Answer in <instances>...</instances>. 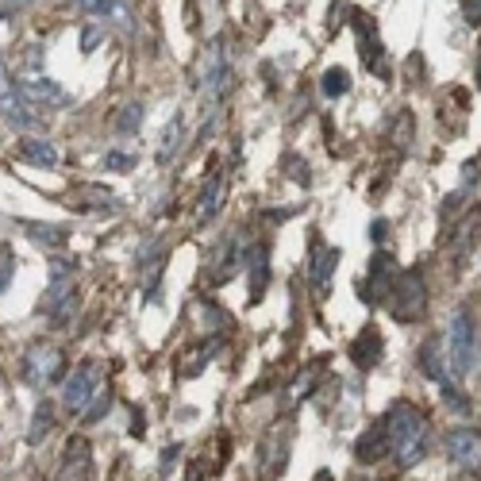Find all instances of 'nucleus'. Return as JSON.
<instances>
[{
  "label": "nucleus",
  "mask_w": 481,
  "mask_h": 481,
  "mask_svg": "<svg viewBox=\"0 0 481 481\" xmlns=\"http://www.w3.org/2000/svg\"><path fill=\"white\" fill-rule=\"evenodd\" d=\"M8 278H12V254H8V250H0V289L8 285Z\"/></svg>",
  "instance_id": "7c9ffc66"
},
{
  "label": "nucleus",
  "mask_w": 481,
  "mask_h": 481,
  "mask_svg": "<svg viewBox=\"0 0 481 481\" xmlns=\"http://www.w3.org/2000/svg\"><path fill=\"white\" fill-rule=\"evenodd\" d=\"M20 158L27 166H39V170H54L58 166V147L51 139H20Z\"/></svg>",
  "instance_id": "2eb2a0df"
},
{
  "label": "nucleus",
  "mask_w": 481,
  "mask_h": 481,
  "mask_svg": "<svg viewBox=\"0 0 481 481\" xmlns=\"http://www.w3.org/2000/svg\"><path fill=\"white\" fill-rule=\"evenodd\" d=\"M54 424V408L46 405V400H39V408H35V424H31V431H27V439L31 443H39L43 436H46V427Z\"/></svg>",
  "instance_id": "a878e982"
},
{
  "label": "nucleus",
  "mask_w": 481,
  "mask_h": 481,
  "mask_svg": "<svg viewBox=\"0 0 481 481\" xmlns=\"http://www.w3.org/2000/svg\"><path fill=\"white\" fill-rule=\"evenodd\" d=\"M335 262H339V250L324 247V243H312V289H316V293H328Z\"/></svg>",
  "instance_id": "ddd939ff"
},
{
  "label": "nucleus",
  "mask_w": 481,
  "mask_h": 481,
  "mask_svg": "<svg viewBox=\"0 0 481 481\" xmlns=\"http://www.w3.org/2000/svg\"><path fill=\"white\" fill-rule=\"evenodd\" d=\"M189 481H201V470H192V474H189Z\"/></svg>",
  "instance_id": "c9c22d12"
},
{
  "label": "nucleus",
  "mask_w": 481,
  "mask_h": 481,
  "mask_svg": "<svg viewBox=\"0 0 481 481\" xmlns=\"http://www.w3.org/2000/svg\"><path fill=\"white\" fill-rule=\"evenodd\" d=\"M289 424L285 427H278L274 436H270L266 443H262V470H266V477H278L281 474V466H285V458H289Z\"/></svg>",
  "instance_id": "9b49d317"
},
{
  "label": "nucleus",
  "mask_w": 481,
  "mask_h": 481,
  "mask_svg": "<svg viewBox=\"0 0 481 481\" xmlns=\"http://www.w3.org/2000/svg\"><path fill=\"white\" fill-rule=\"evenodd\" d=\"M66 362H62V350L58 347H46V343H35L24 355V381H31L35 389H46L51 381L62 378Z\"/></svg>",
  "instance_id": "39448f33"
},
{
  "label": "nucleus",
  "mask_w": 481,
  "mask_h": 481,
  "mask_svg": "<svg viewBox=\"0 0 481 481\" xmlns=\"http://www.w3.org/2000/svg\"><path fill=\"white\" fill-rule=\"evenodd\" d=\"M285 166H289V178L300 182V185H309V166H304L300 158H285Z\"/></svg>",
  "instance_id": "c756f323"
},
{
  "label": "nucleus",
  "mask_w": 481,
  "mask_h": 481,
  "mask_svg": "<svg viewBox=\"0 0 481 481\" xmlns=\"http://www.w3.org/2000/svg\"><path fill=\"white\" fill-rule=\"evenodd\" d=\"M85 458H89V443L85 439H70V455H66V466H62L58 481H77V474L85 470Z\"/></svg>",
  "instance_id": "5701e85b"
},
{
  "label": "nucleus",
  "mask_w": 481,
  "mask_h": 481,
  "mask_svg": "<svg viewBox=\"0 0 481 481\" xmlns=\"http://www.w3.org/2000/svg\"><path fill=\"white\" fill-rule=\"evenodd\" d=\"M389 312H393V319H400V324L420 319V312H424V278L416 274V270L397 278L393 293H389Z\"/></svg>",
  "instance_id": "20e7f679"
},
{
  "label": "nucleus",
  "mask_w": 481,
  "mask_h": 481,
  "mask_svg": "<svg viewBox=\"0 0 481 481\" xmlns=\"http://www.w3.org/2000/svg\"><path fill=\"white\" fill-rule=\"evenodd\" d=\"M355 35L362 39V62L370 70H378L381 74V43H378V31H374V24H370V15H355Z\"/></svg>",
  "instance_id": "6ab92c4d"
},
{
  "label": "nucleus",
  "mask_w": 481,
  "mask_h": 481,
  "mask_svg": "<svg viewBox=\"0 0 481 481\" xmlns=\"http://www.w3.org/2000/svg\"><path fill=\"white\" fill-rule=\"evenodd\" d=\"M350 358H355L358 370H374L378 358H381V331H378V328L358 331L355 347H350Z\"/></svg>",
  "instance_id": "dca6fc26"
},
{
  "label": "nucleus",
  "mask_w": 481,
  "mask_h": 481,
  "mask_svg": "<svg viewBox=\"0 0 481 481\" xmlns=\"http://www.w3.org/2000/svg\"><path fill=\"white\" fill-rule=\"evenodd\" d=\"M173 458H178V447H166V455H162V470L170 466V462H173Z\"/></svg>",
  "instance_id": "72a5a7b5"
},
{
  "label": "nucleus",
  "mask_w": 481,
  "mask_h": 481,
  "mask_svg": "<svg viewBox=\"0 0 481 481\" xmlns=\"http://www.w3.org/2000/svg\"><path fill=\"white\" fill-rule=\"evenodd\" d=\"M104 166H108L112 173H123V170H132V166H135V158H132V154H123V151H112V154L104 158Z\"/></svg>",
  "instance_id": "cd10ccee"
},
{
  "label": "nucleus",
  "mask_w": 481,
  "mask_h": 481,
  "mask_svg": "<svg viewBox=\"0 0 481 481\" xmlns=\"http://www.w3.org/2000/svg\"><path fill=\"white\" fill-rule=\"evenodd\" d=\"M182 142H185V120L182 116H173L170 123H166V132H162V139H158V151H154V158H158V166H170L173 158H178V151H182Z\"/></svg>",
  "instance_id": "f3484780"
},
{
  "label": "nucleus",
  "mask_w": 481,
  "mask_h": 481,
  "mask_svg": "<svg viewBox=\"0 0 481 481\" xmlns=\"http://www.w3.org/2000/svg\"><path fill=\"white\" fill-rule=\"evenodd\" d=\"M231 89V62H228V51H223V43H208V51L201 58V101L208 108H216L223 96Z\"/></svg>",
  "instance_id": "7ed1b4c3"
},
{
  "label": "nucleus",
  "mask_w": 481,
  "mask_h": 481,
  "mask_svg": "<svg viewBox=\"0 0 481 481\" xmlns=\"http://www.w3.org/2000/svg\"><path fill=\"white\" fill-rule=\"evenodd\" d=\"M20 89H24V96L31 104H66L70 101L66 89H62L58 82H51V77H24Z\"/></svg>",
  "instance_id": "f8f14e48"
},
{
  "label": "nucleus",
  "mask_w": 481,
  "mask_h": 481,
  "mask_svg": "<svg viewBox=\"0 0 481 481\" xmlns=\"http://www.w3.org/2000/svg\"><path fill=\"white\" fill-rule=\"evenodd\" d=\"M108 400H112V397H108V389H101V393L93 397V405L85 408V424H96V420H101V416L108 412Z\"/></svg>",
  "instance_id": "bb28decb"
},
{
  "label": "nucleus",
  "mask_w": 481,
  "mask_h": 481,
  "mask_svg": "<svg viewBox=\"0 0 481 481\" xmlns=\"http://www.w3.org/2000/svg\"><path fill=\"white\" fill-rule=\"evenodd\" d=\"M101 389H104V385H101V370H96L93 362H85V366H77V370L70 374L62 400H66L70 412H85V408L93 405V397L101 393Z\"/></svg>",
  "instance_id": "423d86ee"
},
{
  "label": "nucleus",
  "mask_w": 481,
  "mask_h": 481,
  "mask_svg": "<svg viewBox=\"0 0 481 481\" xmlns=\"http://www.w3.org/2000/svg\"><path fill=\"white\" fill-rule=\"evenodd\" d=\"M316 481H335V477H331V474L324 470V474H316Z\"/></svg>",
  "instance_id": "f704fd0d"
},
{
  "label": "nucleus",
  "mask_w": 481,
  "mask_h": 481,
  "mask_svg": "<svg viewBox=\"0 0 481 481\" xmlns=\"http://www.w3.org/2000/svg\"><path fill=\"white\" fill-rule=\"evenodd\" d=\"M393 285H397V278H393V259L378 254V259L370 262V278L362 281V300L366 304H378L381 297L393 293Z\"/></svg>",
  "instance_id": "1a4fd4ad"
},
{
  "label": "nucleus",
  "mask_w": 481,
  "mask_h": 481,
  "mask_svg": "<svg viewBox=\"0 0 481 481\" xmlns=\"http://www.w3.org/2000/svg\"><path fill=\"white\" fill-rule=\"evenodd\" d=\"M247 274H250V300L262 297V289L270 285V262H266V247H254L247 254Z\"/></svg>",
  "instance_id": "412c9836"
},
{
  "label": "nucleus",
  "mask_w": 481,
  "mask_h": 481,
  "mask_svg": "<svg viewBox=\"0 0 481 481\" xmlns=\"http://www.w3.org/2000/svg\"><path fill=\"white\" fill-rule=\"evenodd\" d=\"M447 370L455 378H466L477 366V331H474V316L466 309H458L447 324Z\"/></svg>",
  "instance_id": "f257e3e1"
},
{
  "label": "nucleus",
  "mask_w": 481,
  "mask_h": 481,
  "mask_svg": "<svg viewBox=\"0 0 481 481\" xmlns=\"http://www.w3.org/2000/svg\"><path fill=\"white\" fill-rule=\"evenodd\" d=\"M74 208H82V212H93V208H104V212H116L120 208V197L112 189H101V185H82L74 192Z\"/></svg>",
  "instance_id": "a211bd4d"
},
{
  "label": "nucleus",
  "mask_w": 481,
  "mask_h": 481,
  "mask_svg": "<svg viewBox=\"0 0 481 481\" xmlns=\"http://www.w3.org/2000/svg\"><path fill=\"white\" fill-rule=\"evenodd\" d=\"M0 116H5L12 127H20V132H35V127H43V120L35 116V104L24 96V89L12 77L5 58H0Z\"/></svg>",
  "instance_id": "f03ea898"
},
{
  "label": "nucleus",
  "mask_w": 481,
  "mask_h": 481,
  "mask_svg": "<svg viewBox=\"0 0 481 481\" xmlns=\"http://www.w3.org/2000/svg\"><path fill=\"white\" fill-rule=\"evenodd\" d=\"M466 20L477 27L481 24V0H466Z\"/></svg>",
  "instance_id": "2f4dec72"
},
{
  "label": "nucleus",
  "mask_w": 481,
  "mask_h": 481,
  "mask_svg": "<svg viewBox=\"0 0 481 481\" xmlns=\"http://www.w3.org/2000/svg\"><path fill=\"white\" fill-rule=\"evenodd\" d=\"M82 8L93 15V20H108L123 31H132V8L123 0H82Z\"/></svg>",
  "instance_id": "4468645a"
},
{
  "label": "nucleus",
  "mask_w": 481,
  "mask_h": 481,
  "mask_svg": "<svg viewBox=\"0 0 481 481\" xmlns=\"http://www.w3.org/2000/svg\"><path fill=\"white\" fill-rule=\"evenodd\" d=\"M31 0H0V15H12L15 8H27Z\"/></svg>",
  "instance_id": "473e14b6"
},
{
  "label": "nucleus",
  "mask_w": 481,
  "mask_h": 481,
  "mask_svg": "<svg viewBox=\"0 0 481 481\" xmlns=\"http://www.w3.org/2000/svg\"><path fill=\"white\" fill-rule=\"evenodd\" d=\"M424 455H427V436H424V431H420V436L400 439V443L393 447V458H397L400 470H412L416 462H424Z\"/></svg>",
  "instance_id": "aec40b11"
},
{
  "label": "nucleus",
  "mask_w": 481,
  "mask_h": 481,
  "mask_svg": "<svg viewBox=\"0 0 481 481\" xmlns=\"http://www.w3.org/2000/svg\"><path fill=\"white\" fill-rule=\"evenodd\" d=\"M223 197H228V173H212V182L204 185V192H201V208H197V220H201V228L204 223H212L216 216H220V208H223Z\"/></svg>",
  "instance_id": "9d476101"
},
{
  "label": "nucleus",
  "mask_w": 481,
  "mask_h": 481,
  "mask_svg": "<svg viewBox=\"0 0 481 481\" xmlns=\"http://www.w3.org/2000/svg\"><path fill=\"white\" fill-rule=\"evenodd\" d=\"M20 228L35 239L39 247H62L66 243V228H58V223H35V220H24Z\"/></svg>",
  "instance_id": "4be33fe9"
},
{
  "label": "nucleus",
  "mask_w": 481,
  "mask_h": 481,
  "mask_svg": "<svg viewBox=\"0 0 481 481\" xmlns=\"http://www.w3.org/2000/svg\"><path fill=\"white\" fill-rule=\"evenodd\" d=\"M447 455H451V462H458V466L477 470L481 466V431L455 427L451 436H447Z\"/></svg>",
  "instance_id": "0eeeda50"
},
{
  "label": "nucleus",
  "mask_w": 481,
  "mask_h": 481,
  "mask_svg": "<svg viewBox=\"0 0 481 481\" xmlns=\"http://www.w3.org/2000/svg\"><path fill=\"white\" fill-rule=\"evenodd\" d=\"M319 89H324V96H343V93L350 89V77H347V70H339V66L324 70V77H319Z\"/></svg>",
  "instance_id": "393cba45"
},
{
  "label": "nucleus",
  "mask_w": 481,
  "mask_h": 481,
  "mask_svg": "<svg viewBox=\"0 0 481 481\" xmlns=\"http://www.w3.org/2000/svg\"><path fill=\"white\" fill-rule=\"evenodd\" d=\"M389 451H393V431H389V416H381V420L355 443V458L366 462V466H374V462L385 458Z\"/></svg>",
  "instance_id": "6e6552de"
},
{
  "label": "nucleus",
  "mask_w": 481,
  "mask_h": 481,
  "mask_svg": "<svg viewBox=\"0 0 481 481\" xmlns=\"http://www.w3.org/2000/svg\"><path fill=\"white\" fill-rule=\"evenodd\" d=\"M101 39H104V31H101V27H93V24L82 27V51H85V54H93L96 46H101Z\"/></svg>",
  "instance_id": "c85d7f7f"
},
{
  "label": "nucleus",
  "mask_w": 481,
  "mask_h": 481,
  "mask_svg": "<svg viewBox=\"0 0 481 481\" xmlns=\"http://www.w3.org/2000/svg\"><path fill=\"white\" fill-rule=\"evenodd\" d=\"M142 116H147V108H142V101H132V104H123L120 108V116H116V135H135L139 127H142Z\"/></svg>",
  "instance_id": "b1692460"
}]
</instances>
